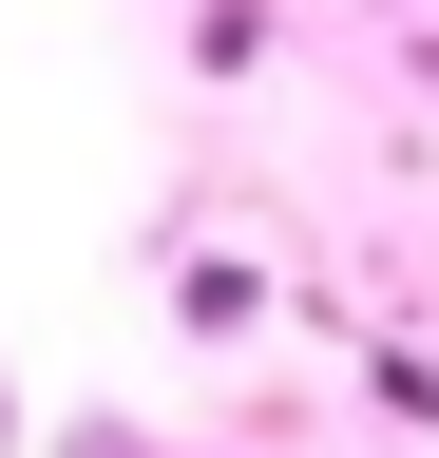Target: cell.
I'll list each match as a JSON object with an SVG mask.
<instances>
[{
  "label": "cell",
  "mask_w": 439,
  "mask_h": 458,
  "mask_svg": "<svg viewBox=\"0 0 439 458\" xmlns=\"http://www.w3.org/2000/svg\"><path fill=\"white\" fill-rule=\"evenodd\" d=\"M267 57V0H191V77H249Z\"/></svg>",
  "instance_id": "cell-3"
},
{
  "label": "cell",
  "mask_w": 439,
  "mask_h": 458,
  "mask_svg": "<svg viewBox=\"0 0 439 458\" xmlns=\"http://www.w3.org/2000/svg\"><path fill=\"white\" fill-rule=\"evenodd\" d=\"M420 96H439V20H420Z\"/></svg>",
  "instance_id": "cell-6"
},
{
  "label": "cell",
  "mask_w": 439,
  "mask_h": 458,
  "mask_svg": "<svg viewBox=\"0 0 439 458\" xmlns=\"http://www.w3.org/2000/svg\"><path fill=\"white\" fill-rule=\"evenodd\" d=\"M363 382H382V420H439V344H382Z\"/></svg>",
  "instance_id": "cell-4"
},
{
  "label": "cell",
  "mask_w": 439,
  "mask_h": 458,
  "mask_svg": "<svg viewBox=\"0 0 439 458\" xmlns=\"http://www.w3.org/2000/svg\"><path fill=\"white\" fill-rule=\"evenodd\" d=\"M0 458H20V382H0Z\"/></svg>",
  "instance_id": "cell-5"
},
{
  "label": "cell",
  "mask_w": 439,
  "mask_h": 458,
  "mask_svg": "<svg viewBox=\"0 0 439 458\" xmlns=\"http://www.w3.org/2000/svg\"><path fill=\"white\" fill-rule=\"evenodd\" d=\"M38 458H191V439H153V420H115V401H77V420H38Z\"/></svg>",
  "instance_id": "cell-2"
},
{
  "label": "cell",
  "mask_w": 439,
  "mask_h": 458,
  "mask_svg": "<svg viewBox=\"0 0 439 458\" xmlns=\"http://www.w3.org/2000/svg\"><path fill=\"white\" fill-rule=\"evenodd\" d=\"M173 325H191V344H249V325H267V267H230V249L173 267Z\"/></svg>",
  "instance_id": "cell-1"
}]
</instances>
